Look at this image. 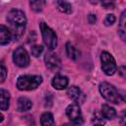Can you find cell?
Listing matches in <instances>:
<instances>
[{
	"instance_id": "obj_3",
	"label": "cell",
	"mask_w": 126,
	"mask_h": 126,
	"mask_svg": "<svg viewBox=\"0 0 126 126\" xmlns=\"http://www.w3.org/2000/svg\"><path fill=\"white\" fill-rule=\"evenodd\" d=\"M42 83V78L36 75H24L20 76L17 80V88L20 91H32L35 90Z\"/></svg>"
},
{
	"instance_id": "obj_26",
	"label": "cell",
	"mask_w": 126,
	"mask_h": 126,
	"mask_svg": "<svg viewBox=\"0 0 126 126\" xmlns=\"http://www.w3.org/2000/svg\"><path fill=\"white\" fill-rule=\"evenodd\" d=\"M88 20H89V23H90V24H94V23H95V21H96L95 15H93V14L89 15V17H88Z\"/></svg>"
},
{
	"instance_id": "obj_4",
	"label": "cell",
	"mask_w": 126,
	"mask_h": 126,
	"mask_svg": "<svg viewBox=\"0 0 126 126\" xmlns=\"http://www.w3.org/2000/svg\"><path fill=\"white\" fill-rule=\"evenodd\" d=\"M39 28L41 31V35L44 44L50 49L53 50L57 46V36L52 29H50L45 23L41 22L39 24Z\"/></svg>"
},
{
	"instance_id": "obj_22",
	"label": "cell",
	"mask_w": 126,
	"mask_h": 126,
	"mask_svg": "<svg viewBox=\"0 0 126 126\" xmlns=\"http://www.w3.org/2000/svg\"><path fill=\"white\" fill-rule=\"evenodd\" d=\"M115 21H116L115 16L112 15V14H109V15L106 16V18L104 20V25L105 26H111V25H113L115 23Z\"/></svg>"
},
{
	"instance_id": "obj_2",
	"label": "cell",
	"mask_w": 126,
	"mask_h": 126,
	"mask_svg": "<svg viewBox=\"0 0 126 126\" xmlns=\"http://www.w3.org/2000/svg\"><path fill=\"white\" fill-rule=\"evenodd\" d=\"M100 94L104 99L112 103H122L126 102V92L117 90L113 85L103 82L99 85Z\"/></svg>"
},
{
	"instance_id": "obj_21",
	"label": "cell",
	"mask_w": 126,
	"mask_h": 126,
	"mask_svg": "<svg viewBox=\"0 0 126 126\" xmlns=\"http://www.w3.org/2000/svg\"><path fill=\"white\" fill-rule=\"evenodd\" d=\"M100 4L104 9H113L115 6V0H101Z\"/></svg>"
},
{
	"instance_id": "obj_16",
	"label": "cell",
	"mask_w": 126,
	"mask_h": 126,
	"mask_svg": "<svg viewBox=\"0 0 126 126\" xmlns=\"http://www.w3.org/2000/svg\"><path fill=\"white\" fill-rule=\"evenodd\" d=\"M56 7L57 9L65 14H70L72 12V6L69 2L65 1V0H57L56 2Z\"/></svg>"
},
{
	"instance_id": "obj_23",
	"label": "cell",
	"mask_w": 126,
	"mask_h": 126,
	"mask_svg": "<svg viewBox=\"0 0 126 126\" xmlns=\"http://www.w3.org/2000/svg\"><path fill=\"white\" fill-rule=\"evenodd\" d=\"M102 117H103L102 114H101V116H100V115H98L97 113H95V115L94 116L92 122H93L94 124H104V120H103Z\"/></svg>"
},
{
	"instance_id": "obj_17",
	"label": "cell",
	"mask_w": 126,
	"mask_h": 126,
	"mask_svg": "<svg viewBox=\"0 0 126 126\" xmlns=\"http://www.w3.org/2000/svg\"><path fill=\"white\" fill-rule=\"evenodd\" d=\"M40 124L43 126H49V125H54V119L53 115L50 112H44L41 117H40Z\"/></svg>"
},
{
	"instance_id": "obj_7",
	"label": "cell",
	"mask_w": 126,
	"mask_h": 126,
	"mask_svg": "<svg viewBox=\"0 0 126 126\" xmlns=\"http://www.w3.org/2000/svg\"><path fill=\"white\" fill-rule=\"evenodd\" d=\"M66 115L74 124H82L83 123L81 108L79 106V103H77V102L68 105V107L66 108Z\"/></svg>"
},
{
	"instance_id": "obj_10",
	"label": "cell",
	"mask_w": 126,
	"mask_h": 126,
	"mask_svg": "<svg viewBox=\"0 0 126 126\" xmlns=\"http://www.w3.org/2000/svg\"><path fill=\"white\" fill-rule=\"evenodd\" d=\"M68 84H69V79L66 76H62V75H56L51 81L52 87L56 90H64L67 88Z\"/></svg>"
},
{
	"instance_id": "obj_20",
	"label": "cell",
	"mask_w": 126,
	"mask_h": 126,
	"mask_svg": "<svg viewBox=\"0 0 126 126\" xmlns=\"http://www.w3.org/2000/svg\"><path fill=\"white\" fill-rule=\"evenodd\" d=\"M43 51V47L41 45H33L32 46L31 48V52H32V55L34 56V57H38Z\"/></svg>"
},
{
	"instance_id": "obj_12",
	"label": "cell",
	"mask_w": 126,
	"mask_h": 126,
	"mask_svg": "<svg viewBox=\"0 0 126 126\" xmlns=\"http://www.w3.org/2000/svg\"><path fill=\"white\" fill-rule=\"evenodd\" d=\"M118 33L120 38L126 42V10L120 16L119 25H118Z\"/></svg>"
},
{
	"instance_id": "obj_27",
	"label": "cell",
	"mask_w": 126,
	"mask_h": 126,
	"mask_svg": "<svg viewBox=\"0 0 126 126\" xmlns=\"http://www.w3.org/2000/svg\"><path fill=\"white\" fill-rule=\"evenodd\" d=\"M121 124L123 125H126V113H124L122 116H121V120H120Z\"/></svg>"
},
{
	"instance_id": "obj_15",
	"label": "cell",
	"mask_w": 126,
	"mask_h": 126,
	"mask_svg": "<svg viewBox=\"0 0 126 126\" xmlns=\"http://www.w3.org/2000/svg\"><path fill=\"white\" fill-rule=\"evenodd\" d=\"M101 114L105 119H113L116 116V110L108 104H103L101 106Z\"/></svg>"
},
{
	"instance_id": "obj_1",
	"label": "cell",
	"mask_w": 126,
	"mask_h": 126,
	"mask_svg": "<svg viewBox=\"0 0 126 126\" xmlns=\"http://www.w3.org/2000/svg\"><path fill=\"white\" fill-rule=\"evenodd\" d=\"M7 21L10 25V31L13 34V39H19L26 30L27 18L23 11L13 9L8 13Z\"/></svg>"
},
{
	"instance_id": "obj_24",
	"label": "cell",
	"mask_w": 126,
	"mask_h": 126,
	"mask_svg": "<svg viewBox=\"0 0 126 126\" xmlns=\"http://www.w3.org/2000/svg\"><path fill=\"white\" fill-rule=\"evenodd\" d=\"M6 76H7V69L4 65V63L2 62L1 63V83H3L5 81Z\"/></svg>"
},
{
	"instance_id": "obj_25",
	"label": "cell",
	"mask_w": 126,
	"mask_h": 126,
	"mask_svg": "<svg viewBox=\"0 0 126 126\" xmlns=\"http://www.w3.org/2000/svg\"><path fill=\"white\" fill-rule=\"evenodd\" d=\"M118 74H119L122 78L126 79V66H121V67H119V68H118Z\"/></svg>"
},
{
	"instance_id": "obj_9",
	"label": "cell",
	"mask_w": 126,
	"mask_h": 126,
	"mask_svg": "<svg viewBox=\"0 0 126 126\" xmlns=\"http://www.w3.org/2000/svg\"><path fill=\"white\" fill-rule=\"evenodd\" d=\"M67 94L69 95V97H71L73 100H75L77 103H83L86 96L85 94L81 92V90L76 87V86H72L67 90Z\"/></svg>"
},
{
	"instance_id": "obj_11",
	"label": "cell",
	"mask_w": 126,
	"mask_h": 126,
	"mask_svg": "<svg viewBox=\"0 0 126 126\" xmlns=\"http://www.w3.org/2000/svg\"><path fill=\"white\" fill-rule=\"evenodd\" d=\"M12 38H13V34H12V32L10 31V29L1 25L0 26V44L5 45V44L9 43Z\"/></svg>"
},
{
	"instance_id": "obj_19",
	"label": "cell",
	"mask_w": 126,
	"mask_h": 126,
	"mask_svg": "<svg viewBox=\"0 0 126 126\" xmlns=\"http://www.w3.org/2000/svg\"><path fill=\"white\" fill-rule=\"evenodd\" d=\"M45 6L44 0H31V7L34 12H41Z\"/></svg>"
},
{
	"instance_id": "obj_18",
	"label": "cell",
	"mask_w": 126,
	"mask_h": 126,
	"mask_svg": "<svg viewBox=\"0 0 126 126\" xmlns=\"http://www.w3.org/2000/svg\"><path fill=\"white\" fill-rule=\"evenodd\" d=\"M66 51H67V55L69 56V58L73 60H76L79 57V51L70 42H67L66 44Z\"/></svg>"
},
{
	"instance_id": "obj_28",
	"label": "cell",
	"mask_w": 126,
	"mask_h": 126,
	"mask_svg": "<svg viewBox=\"0 0 126 126\" xmlns=\"http://www.w3.org/2000/svg\"><path fill=\"white\" fill-rule=\"evenodd\" d=\"M92 4H98V3H100L101 2V0H89Z\"/></svg>"
},
{
	"instance_id": "obj_5",
	"label": "cell",
	"mask_w": 126,
	"mask_h": 126,
	"mask_svg": "<svg viewBox=\"0 0 126 126\" xmlns=\"http://www.w3.org/2000/svg\"><path fill=\"white\" fill-rule=\"evenodd\" d=\"M100 61H101V69H102V71L105 75L111 76L117 71L115 59L107 51H102L101 52Z\"/></svg>"
},
{
	"instance_id": "obj_6",
	"label": "cell",
	"mask_w": 126,
	"mask_h": 126,
	"mask_svg": "<svg viewBox=\"0 0 126 126\" xmlns=\"http://www.w3.org/2000/svg\"><path fill=\"white\" fill-rule=\"evenodd\" d=\"M13 60H14V63L19 66V67H27L30 63V56L27 52V50L20 46L18 47L14 53H13Z\"/></svg>"
},
{
	"instance_id": "obj_13",
	"label": "cell",
	"mask_w": 126,
	"mask_h": 126,
	"mask_svg": "<svg viewBox=\"0 0 126 126\" xmlns=\"http://www.w3.org/2000/svg\"><path fill=\"white\" fill-rule=\"evenodd\" d=\"M0 97H1V100H0L1 110L5 111L9 108V105H10V94H9V92L4 90V89H1L0 90Z\"/></svg>"
},
{
	"instance_id": "obj_8",
	"label": "cell",
	"mask_w": 126,
	"mask_h": 126,
	"mask_svg": "<svg viewBox=\"0 0 126 126\" xmlns=\"http://www.w3.org/2000/svg\"><path fill=\"white\" fill-rule=\"evenodd\" d=\"M44 62L46 67L50 70V71H58L61 68V61L59 59V57L52 52H48L45 54L44 56Z\"/></svg>"
},
{
	"instance_id": "obj_14",
	"label": "cell",
	"mask_w": 126,
	"mask_h": 126,
	"mask_svg": "<svg viewBox=\"0 0 126 126\" xmlns=\"http://www.w3.org/2000/svg\"><path fill=\"white\" fill-rule=\"evenodd\" d=\"M32 101L28 98V97H20L17 101V109L18 111H27V110H30L32 108Z\"/></svg>"
}]
</instances>
